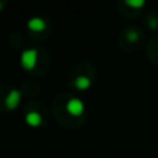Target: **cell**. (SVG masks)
<instances>
[{"mask_svg":"<svg viewBox=\"0 0 158 158\" xmlns=\"http://www.w3.org/2000/svg\"><path fill=\"white\" fill-rule=\"evenodd\" d=\"M38 61V52L35 49H28L21 54V64L25 69H32Z\"/></svg>","mask_w":158,"mask_h":158,"instance_id":"obj_1","label":"cell"},{"mask_svg":"<svg viewBox=\"0 0 158 158\" xmlns=\"http://www.w3.org/2000/svg\"><path fill=\"white\" fill-rule=\"evenodd\" d=\"M67 111L71 115H74V117H79V115L83 114L85 106L79 98H71V100L67 103Z\"/></svg>","mask_w":158,"mask_h":158,"instance_id":"obj_2","label":"cell"},{"mask_svg":"<svg viewBox=\"0 0 158 158\" xmlns=\"http://www.w3.org/2000/svg\"><path fill=\"white\" fill-rule=\"evenodd\" d=\"M19 100H21V94H19L18 90H11L7 94V97H6V107L8 110H14L18 106Z\"/></svg>","mask_w":158,"mask_h":158,"instance_id":"obj_3","label":"cell"},{"mask_svg":"<svg viewBox=\"0 0 158 158\" xmlns=\"http://www.w3.org/2000/svg\"><path fill=\"white\" fill-rule=\"evenodd\" d=\"M28 28L32 31H36V32H39V31H43L46 29V22H44V19L42 18H32L29 19V22H28Z\"/></svg>","mask_w":158,"mask_h":158,"instance_id":"obj_4","label":"cell"},{"mask_svg":"<svg viewBox=\"0 0 158 158\" xmlns=\"http://www.w3.org/2000/svg\"><path fill=\"white\" fill-rule=\"evenodd\" d=\"M25 121H27V123L29 126H39L42 122V117L38 114V112H29V114H27V117H25Z\"/></svg>","mask_w":158,"mask_h":158,"instance_id":"obj_5","label":"cell"},{"mask_svg":"<svg viewBox=\"0 0 158 158\" xmlns=\"http://www.w3.org/2000/svg\"><path fill=\"white\" fill-rule=\"evenodd\" d=\"M92 85V81H90L87 77H78L77 81H75V86L78 87L79 90H86L90 87Z\"/></svg>","mask_w":158,"mask_h":158,"instance_id":"obj_6","label":"cell"},{"mask_svg":"<svg viewBox=\"0 0 158 158\" xmlns=\"http://www.w3.org/2000/svg\"><path fill=\"white\" fill-rule=\"evenodd\" d=\"M146 3L143 2V0H128L126 2V6H129V7H133V8H140L143 7Z\"/></svg>","mask_w":158,"mask_h":158,"instance_id":"obj_7","label":"cell"},{"mask_svg":"<svg viewBox=\"0 0 158 158\" xmlns=\"http://www.w3.org/2000/svg\"><path fill=\"white\" fill-rule=\"evenodd\" d=\"M128 39H129L131 42H136L137 39H139V35H137L136 32H129V33H128Z\"/></svg>","mask_w":158,"mask_h":158,"instance_id":"obj_8","label":"cell"},{"mask_svg":"<svg viewBox=\"0 0 158 158\" xmlns=\"http://www.w3.org/2000/svg\"><path fill=\"white\" fill-rule=\"evenodd\" d=\"M2 8H3V3L0 2V11H2Z\"/></svg>","mask_w":158,"mask_h":158,"instance_id":"obj_9","label":"cell"}]
</instances>
